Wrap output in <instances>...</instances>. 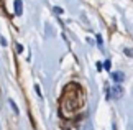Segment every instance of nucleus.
I'll return each mask as SVG.
<instances>
[{"mask_svg": "<svg viewBox=\"0 0 133 130\" xmlns=\"http://www.w3.org/2000/svg\"><path fill=\"white\" fill-rule=\"evenodd\" d=\"M13 10H15V15L20 17V15L23 13V2L22 0H15L13 2Z\"/></svg>", "mask_w": 133, "mask_h": 130, "instance_id": "obj_1", "label": "nucleus"}, {"mask_svg": "<svg viewBox=\"0 0 133 130\" xmlns=\"http://www.w3.org/2000/svg\"><path fill=\"white\" fill-rule=\"evenodd\" d=\"M122 96H123V91H122V87H120V86L114 87V97L118 99V97H122Z\"/></svg>", "mask_w": 133, "mask_h": 130, "instance_id": "obj_2", "label": "nucleus"}, {"mask_svg": "<svg viewBox=\"0 0 133 130\" xmlns=\"http://www.w3.org/2000/svg\"><path fill=\"white\" fill-rule=\"evenodd\" d=\"M112 77H114V81H117V82H122V81H123V74H122V72H114Z\"/></svg>", "mask_w": 133, "mask_h": 130, "instance_id": "obj_3", "label": "nucleus"}, {"mask_svg": "<svg viewBox=\"0 0 133 130\" xmlns=\"http://www.w3.org/2000/svg\"><path fill=\"white\" fill-rule=\"evenodd\" d=\"M8 102H10V106H12V109H13V110H15V114H18L20 110H18V107H17V104H15L13 101H8Z\"/></svg>", "mask_w": 133, "mask_h": 130, "instance_id": "obj_4", "label": "nucleus"}, {"mask_svg": "<svg viewBox=\"0 0 133 130\" xmlns=\"http://www.w3.org/2000/svg\"><path fill=\"white\" fill-rule=\"evenodd\" d=\"M110 66H112V63H110L109 59H107V61H104V67H105L107 71H110Z\"/></svg>", "mask_w": 133, "mask_h": 130, "instance_id": "obj_5", "label": "nucleus"}, {"mask_svg": "<svg viewBox=\"0 0 133 130\" xmlns=\"http://www.w3.org/2000/svg\"><path fill=\"white\" fill-rule=\"evenodd\" d=\"M54 12H56V13H63V8H59V7H54Z\"/></svg>", "mask_w": 133, "mask_h": 130, "instance_id": "obj_6", "label": "nucleus"}, {"mask_svg": "<svg viewBox=\"0 0 133 130\" xmlns=\"http://www.w3.org/2000/svg\"><path fill=\"white\" fill-rule=\"evenodd\" d=\"M0 43H2V46H7V40H5V38H0Z\"/></svg>", "mask_w": 133, "mask_h": 130, "instance_id": "obj_7", "label": "nucleus"}, {"mask_svg": "<svg viewBox=\"0 0 133 130\" xmlns=\"http://www.w3.org/2000/svg\"><path fill=\"white\" fill-rule=\"evenodd\" d=\"M17 51H18V53H22V51H23V46L22 45H17Z\"/></svg>", "mask_w": 133, "mask_h": 130, "instance_id": "obj_8", "label": "nucleus"}, {"mask_svg": "<svg viewBox=\"0 0 133 130\" xmlns=\"http://www.w3.org/2000/svg\"><path fill=\"white\" fill-rule=\"evenodd\" d=\"M125 54H128V56H133V53H131L130 49H125Z\"/></svg>", "mask_w": 133, "mask_h": 130, "instance_id": "obj_9", "label": "nucleus"}]
</instances>
